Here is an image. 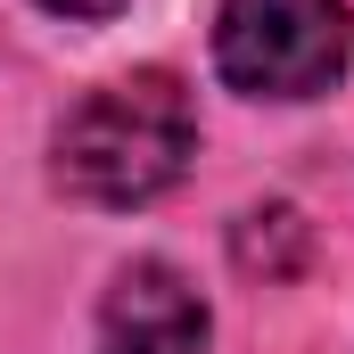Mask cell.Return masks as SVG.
I'll return each mask as SVG.
<instances>
[{
	"label": "cell",
	"instance_id": "1",
	"mask_svg": "<svg viewBox=\"0 0 354 354\" xmlns=\"http://www.w3.org/2000/svg\"><path fill=\"white\" fill-rule=\"evenodd\" d=\"M198 149V115L174 75H124L58 124V181L91 206H149Z\"/></svg>",
	"mask_w": 354,
	"mask_h": 354
},
{
	"label": "cell",
	"instance_id": "2",
	"mask_svg": "<svg viewBox=\"0 0 354 354\" xmlns=\"http://www.w3.org/2000/svg\"><path fill=\"white\" fill-rule=\"evenodd\" d=\"M354 25L338 0H223L214 17V66L248 99H313L338 83Z\"/></svg>",
	"mask_w": 354,
	"mask_h": 354
},
{
	"label": "cell",
	"instance_id": "3",
	"mask_svg": "<svg viewBox=\"0 0 354 354\" xmlns=\"http://www.w3.org/2000/svg\"><path fill=\"white\" fill-rule=\"evenodd\" d=\"M99 354H206V305L174 264H132L107 288Z\"/></svg>",
	"mask_w": 354,
	"mask_h": 354
},
{
	"label": "cell",
	"instance_id": "4",
	"mask_svg": "<svg viewBox=\"0 0 354 354\" xmlns=\"http://www.w3.org/2000/svg\"><path fill=\"white\" fill-rule=\"evenodd\" d=\"M239 264L264 272V280H288V272L305 264V223H297V206H256V214L239 223Z\"/></svg>",
	"mask_w": 354,
	"mask_h": 354
},
{
	"label": "cell",
	"instance_id": "5",
	"mask_svg": "<svg viewBox=\"0 0 354 354\" xmlns=\"http://www.w3.org/2000/svg\"><path fill=\"white\" fill-rule=\"evenodd\" d=\"M41 8H50V17H115L124 0H41Z\"/></svg>",
	"mask_w": 354,
	"mask_h": 354
}]
</instances>
